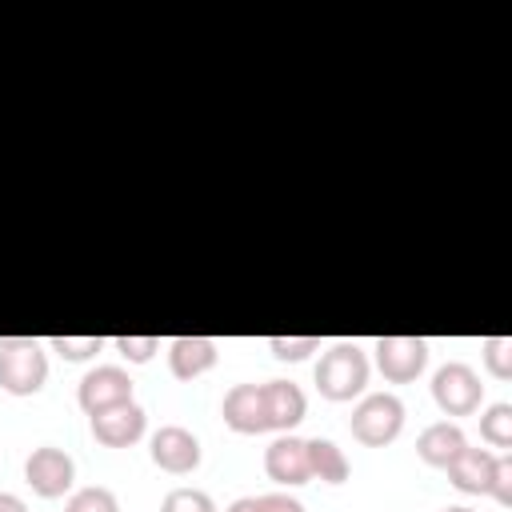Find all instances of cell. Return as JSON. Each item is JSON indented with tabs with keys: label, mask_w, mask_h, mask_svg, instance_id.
Listing matches in <instances>:
<instances>
[{
	"label": "cell",
	"mask_w": 512,
	"mask_h": 512,
	"mask_svg": "<svg viewBox=\"0 0 512 512\" xmlns=\"http://www.w3.org/2000/svg\"><path fill=\"white\" fill-rule=\"evenodd\" d=\"M368 372H372L368 352H364L360 344H352V340H340V344H332L328 352H320L312 380H316V392H320L324 400L344 404V400L364 396Z\"/></svg>",
	"instance_id": "6da1fadb"
},
{
	"label": "cell",
	"mask_w": 512,
	"mask_h": 512,
	"mask_svg": "<svg viewBox=\"0 0 512 512\" xmlns=\"http://www.w3.org/2000/svg\"><path fill=\"white\" fill-rule=\"evenodd\" d=\"M48 380V352L36 336L0 340V388L8 396H36Z\"/></svg>",
	"instance_id": "7a4b0ae2"
},
{
	"label": "cell",
	"mask_w": 512,
	"mask_h": 512,
	"mask_svg": "<svg viewBox=\"0 0 512 512\" xmlns=\"http://www.w3.org/2000/svg\"><path fill=\"white\" fill-rule=\"evenodd\" d=\"M348 428L364 448H384L404 432V400L396 392H368L352 408Z\"/></svg>",
	"instance_id": "3957f363"
},
{
	"label": "cell",
	"mask_w": 512,
	"mask_h": 512,
	"mask_svg": "<svg viewBox=\"0 0 512 512\" xmlns=\"http://www.w3.org/2000/svg\"><path fill=\"white\" fill-rule=\"evenodd\" d=\"M432 400H436V408L444 416H472L484 404V384H480L472 364L448 360L432 376Z\"/></svg>",
	"instance_id": "277c9868"
},
{
	"label": "cell",
	"mask_w": 512,
	"mask_h": 512,
	"mask_svg": "<svg viewBox=\"0 0 512 512\" xmlns=\"http://www.w3.org/2000/svg\"><path fill=\"white\" fill-rule=\"evenodd\" d=\"M24 484H28L40 500H60V496H68L72 484H76V460H72L64 448H56V444H40V448H32L28 460H24Z\"/></svg>",
	"instance_id": "5b68a950"
},
{
	"label": "cell",
	"mask_w": 512,
	"mask_h": 512,
	"mask_svg": "<svg viewBox=\"0 0 512 512\" xmlns=\"http://www.w3.org/2000/svg\"><path fill=\"white\" fill-rule=\"evenodd\" d=\"M372 356L388 384H412L428 368V340L424 336H380L372 344Z\"/></svg>",
	"instance_id": "8992f818"
},
{
	"label": "cell",
	"mask_w": 512,
	"mask_h": 512,
	"mask_svg": "<svg viewBox=\"0 0 512 512\" xmlns=\"http://www.w3.org/2000/svg\"><path fill=\"white\" fill-rule=\"evenodd\" d=\"M148 456H152V464L160 468V472H168V476H188V472H196L200 468V440H196V432H188L184 424H160L156 432H152V440H148Z\"/></svg>",
	"instance_id": "52a82bcc"
},
{
	"label": "cell",
	"mask_w": 512,
	"mask_h": 512,
	"mask_svg": "<svg viewBox=\"0 0 512 512\" xmlns=\"http://www.w3.org/2000/svg\"><path fill=\"white\" fill-rule=\"evenodd\" d=\"M132 392H136V380H132L120 364H96L92 372H84V380H80V388H76V400H80V408L92 416V412H100V408H112V404L132 400Z\"/></svg>",
	"instance_id": "ba28073f"
},
{
	"label": "cell",
	"mask_w": 512,
	"mask_h": 512,
	"mask_svg": "<svg viewBox=\"0 0 512 512\" xmlns=\"http://www.w3.org/2000/svg\"><path fill=\"white\" fill-rule=\"evenodd\" d=\"M88 424H92V436L104 448H128V444H136L148 432V412L136 400H124V404H112V408L92 412Z\"/></svg>",
	"instance_id": "9c48e42d"
},
{
	"label": "cell",
	"mask_w": 512,
	"mask_h": 512,
	"mask_svg": "<svg viewBox=\"0 0 512 512\" xmlns=\"http://www.w3.org/2000/svg\"><path fill=\"white\" fill-rule=\"evenodd\" d=\"M264 472L272 484L280 488H300L312 480V468H308V440L292 436V432H280L268 448H264Z\"/></svg>",
	"instance_id": "30bf717a"
},
{
	"label": "cell",
	"mask_w": 512,
	"mask_h": 512,
	"mask_svg": "<svg viewBox=\"0 0 512 512\" xmlns=\"http://www.w3.org/2000/svg\"><path fill=\"white\" fill-rule=\"evenodd\" d=\"M220 416L232 432L240 436H260L268 432V412H264V388L260 384H232L224 392V404H220Z\"/></svg>",
	"instance_id": "8fae6325"
},
{
	"label": "cell",
	"mask_w": 512,
	"mask_h": 512,
	"mask_svg": "<svg viewBox=\"0 0 512 512\" xmlns=\"http://www.w3.org/2000/svg\"><path fill=\"white\" fill-rule=\"evenodd\" d=\"M264 412H268V432H292L308 416V396L292 380H264Z\"/></svg>",
	"instance_id": "7c38bea8"
},
{
	"label": "cell",
	"mask_w": 512,
	"mask_h": 512,
	"mask_svg": "<svg viewBox=\"0 0 512 512\" xmlns=\"http://www.w3.org/2000/svg\"><path fill=\"white\" fill-rule=\"evenodd\" d=\"M220 360V344L212 336H176L168 340V368L176 380H196L204 372H212V364Z\"/></svg>",
	"instance_id": "4fadbf2b"
},
{
	"label": "cell",
	"mask_w": 512,
	"mask_h": 512,
	"mask_svg": "<svg viewBox=\"0 0 512 512\" xmlns=\"http://www.w3.org/2000/svg\"><path fill=\"white\" fill-rule=\"evenodd\" d=\"M496 456H500V452H488V448H472V444H464V452H460L444 472H448L452 488H460V492H468V496H484V492H488V484H492Z\"/></svg>",
	"instance_id": "5bb4252c"
},
{
	"label": "cell",
	"mask_w": 512,
	"mask_h": 512,
	"mask_svg": "<svg viewBox=\"0 0 512 512\" xmlns=\"http://www.w3.org/2000/svg\"><path fill=\"white\" fill-rule=\"evenodd\" d=\"M464 444H468V436H464V428H460L456 420H436V424H428V428L420 432L416 456H420L424 464H432V468H448V464L464 452Z\"/></svg>",
	"instance_id": "9a60e30c"
},
{
	"label": "cell",
	"mask_w": 512,
	"mask_h": 512,
	"mask_svg": "<svg viewBox=\"0 0 512 512\" xmlns=\"http://www.w3.org/2000/svg\"><path fill=\"white\" fill-rule=\"evenodd\" d=\"M308 468H312V480H324V484H344L352 464L344 456V448L328 436H312L308 440Z\"/></svg>",
	"instance_id": "2e32d148"
},
{
	"label": "cell",
	"mask_w": 512,
	"mask_h": 512,
	"mask_svg": "<svg viewBox=\"0 0 512 512\" xmlns=\"http://www.w3.org/2000/svg\"><path fill=\"white\" fill-rule=\"evenodd\" d=\"M480 436L492 444V448H512V404L500 400V404H488L480 412Z\"/></svg>",
	"instance_id": "e0dca14e"
},
{
	"label": "cell",
	"mask_w": 512,
	"mask_h": 512,
	"mask_svg": "<svg viewBox=\"0 0 512 512\" xmlns=\"http://www.w3.org/2000/svg\"><path fill=\"white\" fill-rule=\"evenodd\" d=\"M104 344H108V340H104L100 332H88V336H52V340H48V348H52L56 356L72 360V364H80V360H92V356H96Z\"/></svg>",
	"instance_id": "ac0fdd59"
},
{
	"label": "cell",
	"mask_w": 512,
	"mask_h": 512,
	"mask_svg": "<svg viewBox=\"0 0 512 512\" xmlns=\"http://www.w3.org/2000/svg\"><path fill=\"white\" fill-rule=\"evenodd\" d=\"M64 512H120V500H116L112 488H104V484H88V488H80V492L68 496Z\"/></svg>",
	"instance_id": "d6986e66"
},
{
	"label": "cell",
	"mask_w": 512,
	"mask_h": 512,
	"mask_svg": "<svg viewBox=\"0 0 512 512\" xmlns=\"http://www.w3.org/2000/svg\"><path fill=\"white\" fill-rule=\"evenodd\" d=\"M224 512H304V504L288 492H264V496H240Z\"/></svg>",
	"instance_id": "ffe728a7"
},
{
	"label": "cell",
	"mask_w": 512,
	"mask_h": 512,
	"mask_svg": "<svg viewBox=\"0 0 512 512\" xmlns=\"http://www.w3.org/2000/svg\"><path fill=\"white\" fill-rule=\"evenodd\" d=\"M480 356H484V368L496 380H512V336H484Z\"/></svg>",
	"instance_id": "44dd1931"
},
{
	"label": "cell",
	"mask_w": 512,
	"mask_h": 512,
	"mask_svg": "<svg viewBox=\"0 0 512 512\" xmlns=\"http://www.w3.org/2000/svg\"><path fill=\"white\" fill-rule=\"evenodd\" d=\"M268 348H272L276 360L300 364V360H308L312 352H320V336H268Z\"/></svg>",
	"instance_id": "7402d4cb"
},
{
	"label": "cell",
	"mask_w": 512,
	"mask_h": 512,
	"mask_svg": "<svg viewBox=\"0 0 512 512\" xmlns=\"http://www.w3.org/2000/svg\"><path fill=\"white\" fill-rule=\"evenodd\" d=\"M160 512H216L212 496L200 492V488H172L160 504Z\"/></svg>",
	"instance_id": "603a6c76"
},
{
	"label": "cell",
	"mask_w": 512,
	"mask_h": 512,
	"mask_svg": "<svg viewBox=\"0 0 512 512\" xmlns=\"http://www.w3.org/2000/svg\"><path fill=\"white\" fill-rule=\"evenodd\" d=\"M112 348L128 360V364H148L160 352V336H116Z\"/></svg>",
	"instance_id": "cb8c5ba5"
},
{
	"label": "cell",
	"mask_w": 512,
	"mask_h": 512,
	"mask_svg": "<svg viewBox=\"0 0 512 512\" xmlns=\"http://www.w3.org/2000/svg\"><path fill=\"white\" fill-rule=\"evenodd\" d=\"M488 496L496 500V504H512V456H496V468H492V484H488Z\"/></svg>",
	"instance_id": "d4e9b609"
},
{
	"label": "cell",
	"mask_w": 512,
	"mask_h": 512,
	"mask_svg": "<svg viewBox=\"0 0 512 512\" xmlns=\"http://www.w3.org/2000/svg\"><path fill=\"white\" fill-rule=\"evenodd\" d=\"M0 512H28V504L16 492H0Z\"/></svg>",
	"instance_id": "484cf974"
},
{
	"label": "cell",
	"mask_w": 512,
	"mask_h": 512,
	"mask_svg": "<svg viewBox=\"0 0 512 512\" xmlns=\"http://www.w3.org/2000/svg\"><path fill=\"white\" fill-rule=\"evenodd\" d=\"M444 512H472V508H464V504H456V508H444Z\"/></svg>",
	"instance_id": "4316f807"
}]
</instances>
